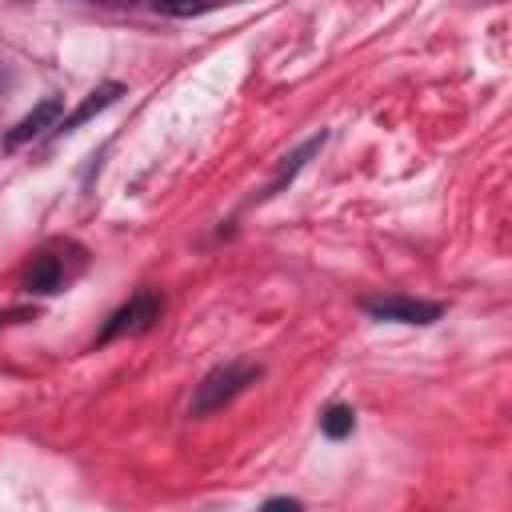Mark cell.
<instances>
[{
	"mask_svg": "<svg viewBox=\"0 0 512 512\" xmlns=\"http://www.w3.org/2000/svg\"><path fill=\"white\" fill-rule=\"evenodd\" d=\"M256 376H260V368H256V364H224V368L208 372V376L196 384L192 416H204V412H212V408L228 404V400H232L248 380H256Z\"/></svg>",
	"mask_w": 512,
	"mask_h": 512,
	"instance_id": "1",
	"label": "cell"
},
{
	"mask_svg": "<svg viewBox=\"0 0 512 512\" xmlns=\"http://www.w3.org/2000/svg\"><path fill=\"white\" fill-rule=\"evenodd\" d=\"M160 308L164 300L156 292H136L100 332V340H116V336H136V332H148L156 320H160Z\"/></svg>",
	"mask_w": 512,
	"mask_h": 512,
	"instance_id": "2",
	"label": "cell"
},
{
	"mask_svg": "<svg viewBox=\"0 0 512 512\" xmlns=\"http://www.w3.org/2000/svg\"><path fill=\"white\" fill-rule=\"evenodd\" d=\"M364 308L380 320H400V324H432L440 316V304H424L408 296H376V300H364Z\"/></svg>",
	"mask_w": 512,
	"mask_h": 512,
	"instance_id": "3",
	"label": "cell"
},
{
	"mask_svg": "<svg viewBox=\"0 0 512 512\" xmlns=\"http://www.w3.org/2000/svg\"><path fill=\"white\" fill-rule=\"evenodd\" d=\"M56 116H60V100H44L36 112H28L12 132H8V144H24V140H36L44 128H56Z\"/></svg>",
	"mask_w": 512,
	"mask_h": 512,
	"instance_id": "4",
	"label": "cell"
},
{
	"mask_svg": "<svg viewBox=\"0 0 512 512\" xmlns=\"http://www.w3.org/2000/svg\"><path fill=\"white\" fill-rule=\"evenodd\" d=\"M120 92H124L120 84H104V88H96V92H92V96H88V100H84V104H80V108H76V112H72L68 120H60L56 128H64V132H68V128H76V124H84V120H88L92 112H100V108H108V104H112V100H116Z\"/></svg>",
	"mask_w": 512,
	"mask_h": 512,
	"instance_id": "5",
	"label": "cell"
},
{
	"mask_svg": "<svg viewBox=\"0 0 512 512\" xmlns=\"http://www.w3.org/2000/svg\"><path fill=\"white\" fill-rule=\"evenodd\" d=\"M28 288L32 292H56L60 288V260L56 256H36L28 268Z\"/></svg>",
	"mask_w": 512,
	"mask_h": 512,
	"instance_id": "6",
	"label": "cell"
},
{
	"mask_svg": "<svg viewBox=\"0 0 512 512\" xmlns=\"http://www.w3.org/2000/svg\"><path fill=\"white\" fill-rule=\"evenodd\" d=\"M352 424H356V416H352V408H344V404H332V408L320 416V428H324V436H332V440H344V436L352 432Z\"/></svg>",
	"mask_w": 512,
	"mask_h": 512,
	"instance_id": "7",
	"label": "cell"
},
{
	"mask_svg": "<svg viewBox=\"0 0 512 512\" xmlns=\"http://www.w3.org/2000/svg\"><path fill=\"white\" fill-rule=\"evenodd\" d=\"M260 512H300V500H292V496H272V500H264Z\"/></svg>",
	"mask_w": 512,
	"mask_h": 512,
	"instance_id": "8",
	"label": "cell"
}]
</instances>
